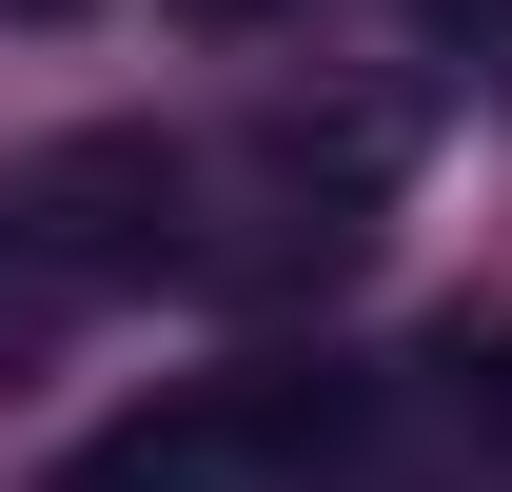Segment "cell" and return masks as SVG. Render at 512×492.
<instances>
[{
  "label": "cell",
  "instance_id": "cell-4",
  "mask_svg": "<svg viewBox=\"0 0 512 492\" xmlns=\"http://www.w3.org/2000/svg\"><path fill=\"white\" fill-rule=\"evenodd\" d=\"M20 20H60V0H20Z\"/></svg>",
  "mask_w": 512,
  "mask_h": 492
},
{
  "label": "cell",
  "instance_id": "cell-3",
  "mask_svg": "<svg viewBox=\"0 0 512 492\" xmlns=\"http://www.w3.org/2000/svg\"><path fill=\"white\" fill-rule=\"evenodd\" d=\"M178 20H276V0H178Z\"/></svg>",
  "mask_w": 512,
  "mask_h": 492
},
{
  "label": "cell",
  "instance_id": "cell-1",
  "mask_svg": "<svg viewBox=\"0 0 512 492\" xmlns=\"http://www.w3.org/2000/svg\"><path fill=\"white\" fill-rule=\"evenodd\" d=\"M178 138H60V158H40V178H20V237L40 256H79V276H178Z\"/></svg>",
  "mask_w": 512,
  "mask_h": 492
},
{
  "label": "cell",
  "instance_id": "cell-2",
  "mask_svg": "<svg viewBox=\"0 0 512 492\" xmlns=\"http://www.w3.org/2000/svg\"><path fill=\"white\" fill-rule=\"evenodd\" d=\"M256 453H237V394H158V414H119V433H79L60 453V492H237Z\"/></svg>",
  "mask_w": 512,
  "mask_h": 492
}]
</instances>
